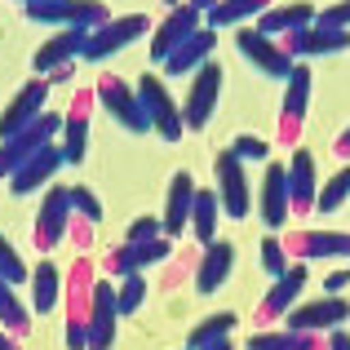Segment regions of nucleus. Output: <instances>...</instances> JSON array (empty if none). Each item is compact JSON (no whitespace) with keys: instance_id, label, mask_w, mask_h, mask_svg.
<instances>
[{"instance_id":"obj_1","label":"nucleus","mask_w":350,"mask_h":350,"mask_svg":"<svg viewBox=\"0 0 350 350\" xmlns=\"http://www.w3.org/2000/svg\"><path fill=\"white\" fill-rule=\"evenodd\" d=\"M58 133H62V116L58 111H44V116H36L27 129H18L14 137H5V142H0V178L18 173L36 151H44Z\"/></svg>"},{"instance_id":"obj_2","label":"nucleus","mask_w":350,"mask_h":350,"mask_svg":"<svg viewBox=\"0 0 350 350\" xmlns=\"http://www.w3.org/2000/svg\"><path fill=\"white\" fill-rule=\"evenodd\" d=\"M133 94H137V103H142L146 120H151V129L164 137V142H178V137L187 133V124H182V107L173 103V94L164 89L160 76H151V71H146V76L133 85Z\"/></svg>"},{"instance_id":"obj_3","label":"nucleus","mask_w":350,"mask_h":350,"mask_svg":"<svg viewBox=\"0 0 350 350\" xmlns=\"http://www.w3.org/2000/svg\"><path fill=\"white\" fill-rule=\"evenodd\" d=\"M280 49L288 53L293 62H301V58H328V53H346L350 49V31L310 23V27H297V31L280 36Z\"/></svg>"},{"instance_id":"obj_4","label":"nucleus","mask_w":350,"mask_h":350,"mask_svg":"<svg viewBox=\"0 0 350 350\" xmlns=\"http://www.w3.org/2000/svg\"><path fill=\"white\" fill-rule=\"evenodd\" d=\"M146 31H151L146 14H124V18H111V23H103L98 31H89V40H85V53H80V58H89V62H107L111 53H120V49H124V44L142 40Z\"/></svg>"},{"instance_id":"obj_5","label":"nucleus","mask_w":350,"mask_h":350,"mask_svg":"<svg viewBox=\"0 0 350 350\" xmlns=\"http://www.w3.org/2000/svg\"><path fill=\"white\" fill-rule=\"evenodd\" d=\"M217 94H222V67L217 58H208L204 67H196V80L187 89V103H182V124L187 129H204L217 111Z\"/></svg>"},{"instance_id":"obj_6","label":"nucleus","mask_w":350,"mask_h":350,"mask_svg":"<svg viewBox=\"0 0 350 350\" xmlns=\"http://www.w3.org/2000/svg\"><path fill=\"white\" fill-rule=\"evenodd\" d=\"M350 319V301L346 297H315V301H297V306L284 315V328L293 333H333Z\"/></svg>"},{"instance_id":"obj_7","label":"nucleus","mask_w":350,"mask_h":350,"mask_svg":"<svg viewBox=\"0 0 350 350\" xmlns=\"http://www.w3.org/2000/svg\"><path fill=\"white\" fill-rule=\"evenodd\" d=\"M235 49L244 53V58L253 62L262 76H271V80H288V76H293V67H297V62H293L288 53L280 49V40L262 36L257 27H239V31H235Z\"/></svg>"},{"instance_id":"obj_8","label":"nucleus","mask_w":350,"mask_h":350,"mask_svg":"<svg viewBox=\"0 0 350 350\" xmlns=\"http://www.w3.org/2000/svg\"><path fill=\"white\" fill-rule=\"evenodd\" d=\"M36 248L49 253V248L62 244V235L71 231V187H49V196L36 208Z\"/></svg>"},{"instance_id":"obj_9","label":"nucleus","mask_w":350,"mask_h":350,"mask_svg":"<svg viewBox=\"0 0 350 350\" xmlns=\"http://www.w3.org/2000/svg\"><path fill=\"white\" fill-rule=\"evenodd\" d=\"M98 103H103L107 116H111L120 129H129V133H146V129H151V120H146L142 103H137L133 85H124L120 76H103V80H98Z\"/></svg>"},{"instance_id":"obj_10","label":"nucleus","mask_w":350,"mask_h":350,"mask_svg":"<svg viewBox=\"0 0 350 350\" xmlns=\"http://www.w3.org/2000/svg\"><path fill=\"white\" fill-rule=\"evenodd\" d=\"M116 319H120V306H116V284L111 280H94V293H89V350H111L116 346Z\"/></svg>"},{"instance_id":"obj_11","label":"nucleus","mask_w":350,"mask_h":350,"mask_svg":"<svg viewBox=\"0 0 350 350\" xmlns=\"http://www.w3.org/2000/svg\"><path fill=\"white\" fill-rule=\"evenodd\" d=\"M217 169V204L231 217H248V204H253V191H248V164L235 160L231 151H222L213 160Z\"/></svg>"},{"instance_id":"obj_12","label":"nucleus","mask_w":350,"mask_h":350,"mask_svg":"<svg viewBox=\"0 0 350 350\" xmlns=\"http://www.w3.org/2000/svg\"><path fill=\"white\" fill-rule=\"evenodd\" d=\"M284 253L297 262H333L350 257V235L346 231H293L284 239Z\"/></svg>"},{"instance_id":"obj_13","label":"nucleus","mask_w":350,"mask_h":350,"mask_svg":"<svg viewBox=\"0 0 350 350\" xmlns=\"http://www.w3.org/2000/svg\"><path fill=\"white\" fill-rule=\"evenodd\" d=\"M44 103H49V80L31 76L23 89H18L14 103L0 111V142H5V137H14L18 129H27L36 116H44Z\"/></svg>"},{"instance_id":"obj_14","label":"nucleus","mask_w":350,"mask_h":350,"mask_svg":"<svg viewBox=\"0 0 350 350\" xmlns=\"http://www.w3.org/2000/svg\"><path fill=\"white\" fill-rule=\"evenodd\" d=\"M85 40H89V31L85 27H67V31H53L49 40L36 49V58H31V67H36V76H53L58 67H71V62L85 53Z\"/></svg>"},{"instance_id":"obj_15","label":"nucleus","mask_w":350,"mask_h":350,"mask_svg":"<svg viewBox=\"0 0 350 350\" xmlns=\"http://www.w3.org/2000/svg\"><path fill=\"white\" fill-rule=\"evenodd\" d=\"M306 107H310V67H293V76L284 80V107H280V133L284 142H297L301 133V120H306Z\"/></svg>"},{"instance_id":"obj_16","label":"nucleus","mask_w":350,"mask_h":350,"mask_svg":"<svg viewBox=\"0 0 350 350\" xmlns=\"http://www.w3.org/2000/svg\"><path fill=\"white\" fill-rule=\"evenodd\" d=\"M191 204H196V178L187 169H178L169 182V204H164V217H160L164 239H182V231L191 226Z\"/></svg>"},{"instance_id":"obj_17","label":"nucleus","mask_w":350,"mask_h":350,"mask_svg":"<svg viewBox=\"0 0 350 350\" xmlns=\"http://www.w3.org/2000/svg\"><path fill=\"white\" fill-rule=\"evenodd\" d=\"M306 280H310V275H306V266H301V262L288 266V271H284L280 280L271 284V293L262 297V306H257V319H262V324H271V319H284V315H288V310L301 301V288H306Z\"/></svg>"},{"instance_id":"obj_18","label":"nucleus","mask_w":350,"mask_h":350,"mask_svg":"<svg viewBox=\"0 0 350 350\" xmlns=\"http://www.w3.org/2000/svg\"><path fill=\"white\" fill-rule=\"evenodd\" d=\"M200 27H204V14H196L191 5H173V9H169V18H164V23L155 27V36H151V58H155V62H164L182 40H187L191 31H200Z\"/></svg>"},{"instance_id":"obj_19","label":"nucleus","mask_w":350,"mask_h":350,"mask_svg":"<svg viewBox=\"0 0 350 350\" xmlns=\"http://www.w3.org/2000/svg\"><path fill=\"white\" fill-rule=\"evenodd\" d=\"M288 169L280 160H266V173H262V222L271 231H280L284 217H288Z\"/></svg>"},{"instance_id":"obj_20","label":"nucleus","mask_w":350,"mask_h":350,"mask_svg":"<svg viewBox=\"0 0 350 350\" xmlns=\"http://www.w3.org/2000/svg\"><path fill=\"white\" fill-rule=\"evenodd\" d=\"M213 49H217V31L200 27V31H191L187 40H182L169 58H164V71H169L173 80H178V76H191L196 67H204V62L213 58Z\"/></svg>"},{"instance_id":"obj_21","label":"nucleus","mask_w":350,"mask_h":350,"mask_svg":"<svg viewBox=\"0 0 350 350\" xmlns=\"http://www.w3.org/2000/svg\"><path fill=\"white\" fill-rule=\"evenodd\" d=\"M319 196V178H315V155L310 151H293L288 164V208L293 213H310Z\"/></svg>"},{"instance_id":"obj_22","label":"nucleus","mask_w":350,"mask_h":350,"mask_svg":"<svg viewBox=\"0 0 350 350\" xmlns=\"http://www.w3.org/2000/svg\"><path fill=\"white\" fill-rule=\"evenodd\" d=\"M62 164H67V160H62V151L49 142L44 151H36L18 173H9V191H14V196H31V191H36V187H44V182H49L53 173L62 169Z\"/></svg>"},{"instance_id":"obj_23","label":"nucleus","mask_w":350,"mask_h":350,"mask_svg":"<svg viewBox=\"0 0 350 350\" xmlns=\"http://www.w3.org/2000/svg\"><path fill=\"white\" fill-rule=\"evenodd\" d=\"M89 103L94 98L89 94H76L71 98V111L62 116V160L67 164H80L85 160V142H89Z\"/></svg>"},{"instance_id":"obj_24","label":"nucleus","mask_w":350,"mask_h":350,"mask_svg":"<svg viewBox=\"0 0 350 350\" xmlns=\"http://www.w3.org/2000/svg\"><path fill=\"white\" fill-rule=\"evenodd\" d=\"M231 266H235V248L226 244V239H213V244L204 248V257H200V271H196V288L204 293H217L226 280H231Z\"/></svg>"},{"instance_id":"obj_25","label":"nucleus","mask_w":350,"mask_h":350,"mask_svg":"<svg viewBox=\"0 0 350 350\" xmlns=\"http://www.w3.org/2000/svg\"><path fill=\"white\" fill-rule=\"evenodd\" d=\"M315 23V5H306V0H288V5H275V9H266L262 18H257V31L262 36H288V31H297V27H310Z\"/></svg>"},{"instance_id":"obj_26","label":"nucleus","mask_w":350,"mask_h":350,"mask_svg":"<svg viewBox=\"0 0 350 350\" xmlns=\"http://www.w3.org/2000/svg\"><path fill=\"white\" fill-rule=\"evenodd\" d=\"M271 9V0H217L204 14L208 31H222V27H248V18H262Z\"/></svg>"},{"instance_id":"obj_27","label":"nucleus","mask_w":350,"mask_h":350,"mask_svg":"<svg viewBox=\"0 0 350 350\" xmlns=\"http://www.w3.org/2000/svg\"><path fill=\"white\" fill-rule=\"evenodd\" d=\"M217 217H222L217 191H200V187H196V204H191V226H196V239H200L204 248L217 239Z\"/></svg>"},{"instance_id":"obj_28","label":"nucleus","mask_w":350,"mask_h":350,"mask_svg":"<svg viewBox=\"0 0 350 350\" xmlns=\"http://www.w3.org/2000/svg\"><path fill=\"white\" fill-rule=\"evenodd\" d=\"M27 284H31V310H36V315L53 310V301H58V288H62L58 266H53V262H40L31 275H27Z\"/></svg>"},{"instance_id":"obj_29","label":"nucleus","mask_w":350,"mask_h":350,"mask_svg":"<svg viewBox=\"0 0 350 350\" xmlns=\"http://www.w3.org/2000/svg\"><path fill=\"white\" fill-rule=\"evenodd\" d=\"M248 350H324V342H319V333H293V328H280V333L248 337Z\"/></svg>"},{"instance_id":"obj_30","label":"nucleus","mask_w":350,"mask_h":350,"mask_svg":"<svg viewBox=\"0 0 350 350\" xmlns=\"http://www.w3.org/2000/svg\"><path fill=\"white\" fill-rule=\"evenodd\" d=\"M0 324H5V333H9V337L31 333V315H27V306L18 301L14 284H5V280H0Z\"/></svg>"},{"instance_id":"obj_31","label":"nucleus","mask_w":350,"mask_h":350,"mask_svg":"<svg viewBox=\"0 0 350 350\" xmlns=\"http://www.w3.org/2000/svg\"><path fill=\"white\" fill-rule=\"evenodd\" d=\"M231 328H235V310H217V315L200 319V324L191 328L187 350H200V346H208V342H222V337H231Z\"/></svg>"},{"instance_id":"obj_32","label":"nucleus","mask_w":350,"mask_h":350,"mask_svg":"<svg viewBox=\"0 0 350 350\" xmlns=\"http://www.w3.org/2000/svg\"><path fill=\"white\" fill-rule=\"evenodd\" d=\"M346 200H350V169H337L333 178H328L324 187H319L315 208H319V213H337V208H342Z\"/></svg>"},{"instance_id":"obj_33","label":"nucleus","mask_w":350,"mask_h":350,"mask_svg":"<svg viewBox=\"0 0 350 350\" xmlns=\"http://www.w3.org/2000/svg\"><path fill=\"white\" fill-rule=\"evenodd\" d=\"M142 301H146V280H142V271L124 275V280H120V288H116L120 315H133V310H142Z\"/></svg>"},{"instance_id":"obj_34","label":"nucleus","mask_w":350,"mask_h":350,"mask_svg":"<svg viewBox=\"0 0 350 350\" xmlns=\"http://www.w3.org/2000/svg\"><path fill=\"white\" fill-rule=\"evenodd\" d=\"M27 275H31V271H27V262L18 257V248L9 244L5 235H0V280L18 288V284H27Z\"/></svg>"},{"instance_id":"obj_35","label":"nucleus","mask_w":350,"mask_h":350,"mask_svg":"<svg viewBox=\"0 0 350 350\" xmlns=\"http://www.w3.org/2000/svg\"><path fill=\"white\" fill-rule=\"evenodd\" d=\"M169 248H173V239L155 235V239H142V244H129V253H133V266L142 271V266H155V262H164V257H169Z\"/></svg>"},{"instance_id":"obj_36","label":"nucleus","mask_w":350,"mask_h":350,"mask_svg":"<svg viewBox=\"0 0 350 350\" xmlns=\"http://www.w3.org/2000/svg\"><path fill=\"white\" fill-rule=\"evenodd\" d=\"M262 266H266V275H275V280L288 271V253H284V239L280 235H266L262 239Z\"/></svg>"},{"instance_id":"obj_37","label":"nucleus","mask_w":350,"mask_h":350,"mask_svg":"<svg viewBox=\"0 0 350 350\" xmlns=\"http://www.w3.org/2000/svg\"><path fill=\"white\" fill-rule=\"evenodd\" d=\"M231 155H235V160H244V164H262V160H271L266 142H262V137H253V133H239L235 142H231Z\"/></svg>"},{"instance_id":"obj_38","label":"nucleus","mask_w":350,"mask_h":350,"mask_svg":"<svg viewBox=\"0 0 350 350\" xmlns=\"http://www.w3.org/2000/svg\"><path fill=\"white\" fill-rule=\"evenodd\" d=\"M71 208H76L80 217H85L89 226L94 222H103V204H98V196L89 187H71Z\"/></svg>"},{"instance_id":"obj_39","label":"nucleus","mask_w":350,"mask_h":350,"mask_svg":"<svg viewBox=\"0 0 350 350\" xmlns=\"http://www.w3.org/2000/svg\"><path fill=\"white\" fill-rule=\"evenodd\" d=\"M315 23H324V27H342V31H350V0H337V5H328V9H315Z\"/></svg>"},{"instance_id":"obj_40","label":"nucleus","mask_w":350,"mask_h":350,"mask_svg":"<svg viewBox=\"0 0 350 350\" xmlns=\"http://www.w3.org/2000/svg\"><path fill=\"white\" fill-rule=\"evenodd\" d=\"M137 266H133V253H129V244H120L116 253H107V275L111 280H124V275H133Z\"/></svg>"},{"instance_id":"obj_41","label":"nucleus","mask_w":350,"mask_h":350,"mask_svg":"<svg viewBox=\"0 0 350 350\" xmlns=\"http://www.w3.org/2000/svg\"><path fill=\"white\" fill-rule=\"evenodd\" d=\"M160 235V222H155V217H133V222H129V239L124 244H142V239H155Z\"/></svg>"},{"instance_id":"obj_42","label":"nucleus","mask_w":350,"mask_h":350,"mask_svg":"<svg viewBox=\"0 0 350 350\" xmlns=\"http://www.w3.org/2000/svg\"><path fill=\"white\" fill-rule=\"evenodd\" d=\"M346 284H350V275H346V271H333V275L324 280V293H328V297H342Z\"/></svg>"},{"instance_id":"obj_43","label":"nucleus","mask_w":350,"mask_h":350,"mask_svg":"<svg viewBox=\"0 0 350 350\" xmlns=\"http://www.w3.org/2000/svg\"><path fill=\"white\" fill-rule=\"evenodd\" d=\"M328 350H350V333H342V328H333V337H328Z\"/></svg>"},{"instance_id":"obj_44","label":"nucleus","mask_w":350,"mask_h":350,"mask_svg":"<svg viewBox=\"0 0 350 350\" xmlns=\"http://www.w3.org/2000/svg\"><path fill=\"white\" fill-rule=\"evenodd\" d=\"M71 71H76V67H58L53 76H44V80H49V89H53V85H67V80H71Z\"/></svg>"},{"instance_id":"obj_45","label":"nucleus","mask_w":350,"mask_h":350,"mask_svg":"<svg viewBox=\"0 0 350 350\" xmlns=\"http://www.w3.org/2000/svg\"><path fill=\"white\" fill-rule=\"evenodd\" d=\"M182 5H191V9H196V14H208V9H213L217 0H182Z\"/></svg>"},{"instance_id":"obj_46","label":"nucleus","mask_w":350,"mask_h":350,"mask_svg":"<svg viewBox=\"0 0 350 350\" xmlns=\"http://www.w3.org/2000/svg\"><path fill=\"white\" fill-rule=\"evenodd\" d=\"M337 155H350V129H346L342 137H337Z\"/></svg>"},{"instance_id":"obj_47","label":"nucleus","mask_w":350,"mask_h":350,"mask_svg":"<svg viewBox=\"0 0 350 350\" xmlns=\"http://www.w3.org/2000/svg\"><path fill=\"white\" fill-rule=\"evenodd\" d=\"M200 350H235V346H231V342L222 337V342H208V346H200Z\"/></svg>"},{"instance_id":"obj_48","label":"nucleus","mask_w":350,"mask_h":350,"mask_svg":"<svg viewBox=\"0 0 350 350\" xmlns=\"http://www.w3.org/2000/svg\"><path fill=\"white\" fill-rule=\"evenodd\" d=\"M0 350H18L14 342H9V337H0Z\"/></svg>"},{"instance_id":"obj_49","label":"nucleus","mask_w":350,"mask_h":350,"mask_svg":"<svg viewBox=\"0 0 350 350\" xmlns=\"http://www.w3.org/2000/svg\"><path fill=\"white\" fill-rule=\"evenodd\" d=\"M164 5H169V9H173V5H182V0H164Z\"/></svg>"},{"instance_id":"obj_50","label":"nucleus","mask_w":350,"mask_h":350,"mask_svg":"<svg viewBox=\"0 0 350 350\" xmlns=\"http://www.w3.org/2000/svg\"><path fill=\"white\" fill-rule=\"evenodd\" d=\"M18 5H31V0H18Z\"/></svg>"},{"instance_id":"obj_51","label":"nucleus","mask_w":350,"mask_h":350,"mask_svg":"<svg viewBox=\"0 0 350 350\" xmlns=\"http://www.w3.org/2000/svg\"><path fill=\"white\" fill-rule=\"evenodd\" d=\"M346 275H350V271H346Z\"/></svg>"}]
</instances>
